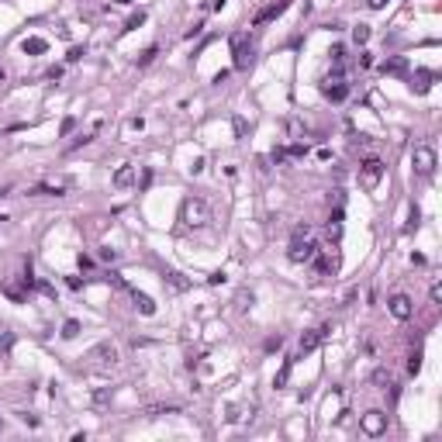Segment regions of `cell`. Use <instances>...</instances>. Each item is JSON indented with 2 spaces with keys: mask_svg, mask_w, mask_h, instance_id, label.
I'll return each mask as SVG.
<instances>
[{
  "mask_svg": "<svg viewBox=\"0 0 442 442\" xmlns=\"http://www.w3.org/2000/svg\"><path fill=\"white\" fill-rule=\"evenodd\" d=\"M76 332H79L76 321H66V325H62V339H76Z\"/></svg>",
  "mask_w": 442,
  "mask_h": 442,
  "instance_id": "cell-22",
  "label": "cell"
},
{
  "mask_svg": "<svg viewBox=\"0 0 442 442\" xmlns=\"http://www.w3.org/2000/svg\"><path fill=\"white\" fill-rule=\"evenodd\" d=\"M155 52H159V49H155V45H152V49H145V56H142V59H138V66H149V62H152V59H155Z\"/></svg>",
  "mask_w": 442,
  "mask_h": 442,
  "instance_id": "cell-24",
  "label": "cell"
},
{
  "mask_svg": "<svg viewBox=\"0 0 442 442\" xmlns=\"http://www.w3.org/2000/svg\"><path fill=\"white\" fill-rule=\"evenodd\" d=\"M132 301H135V307H138L142 314H155V304H152V297H149V294H138V290H132Z\"/></svg>",
  "mask_w": 442,
  "mask_h": 442,
  "instance_id": "cell-14",
  "label": "cell"
},
{
  "mask_svg": "<svg viewBox=\"0 0 442 442\" xmlns=\"http://www.w3.org/2000/svg\"><path fill=\"white\" fill-rule=\"evenodd\" d=\"M73 128H76V117H66V121H62V135H69Z\"/></svg>",
  "mask_w": 442,
  "mask_h": 442,
  "instance_id": "cell-27",
  "label": "cell"
},
{
  "mask_svg": "<svg viewBox=\"0 0 442 442\" xmlns=\"http://www.w3.org/2000/svg\"><path fill=\"white\" fill-rule=\"evenodd\" d=\"M432 301H442V284H432Z\"/></svg>",
  "mask_w": 442,
  "mask_h": 442,
  "instance_id": "cell-30",
  "label": "cell"
},
{
  "mask_svg": "<svg viewBox=\"0 0 442 442\" xmlns=\"http://www.w3.org/2000/svg\"><path fill=\"white\" fill-rule=\"evenodd\" d=\"M387 307H390V314H394L397 321H408V318H411V301H408L404 294H394V297L387 301Z\"/></svg>",
  "mask_w": 442,
  "mask_h": 442,
  "instance_id": "cell-11",
  "label": "cell"
},
{
  "mask_svg": "<svg viewBox=\"0 0 442 442\" xmlns=\"http://www.w3.org/2000/svg\"><path fill=\"white\" fill-rule=\"evenodd\" d=\"M321 97L325 100H332V104H342L346 97H349V83H342V79H325V83H321Z\"/></svg>",
  "mask_w": 442,
  "mask_h": 442,
  "instance_id": "cell-6",
  "label": "cell"
},
{
  "mask_svg": "<svg viewBox=\"0 0 442 442\" xmlns=\"http://www.w3.org/2000/svg\"><path fill=\"white\" fill-rule=\"evenodd\" d=\"M294 263H311L314 256H318V246L311 242V238H294L290 242V252H287Z\"/></svg>",
  "mask_w": 442,
  "mask_h": 442,
  "instance_id": "cell-4",
  "label": "cell"
},
{
  "mask_svg": "<svg viewBox=\"0 0 442 442\" xmlns=\"http://www.w3.org/2000/svg\"><path fill=\"white\" fill-rule=\"evenodd\" d=\"M166 280H170V284H173L176 290H183V287H187V280H180V273H166Z\"/></svg>",
  "mask_w": 442,
  "mask_h": 442,
  "instance_id": "cell-23",
  "label": "cell"
},
{
  "mask_svg": "<svg viewBox=\"0 0 442 442\" xmlns=\"http://www.w3.org/2000/svg\"><path fill=\"white\" fill-rule=\"evenodd\" d=\"M359 176H363V187H366V190H373V187L380 183V176H384V163H380L377 155L363 159V166H359Z\"/></svg>",
  "mask_w": 442,
  "mask_h": 442,
  "instance_id": "cell-3",
  "label": "cell"
},
{
  "mask_svg": "<svg viewBox=\"0 0 442 442\" xmlns=\"http://www.w3.org/2000/svg\"><path fill=\"white\" fill-rule=\"evenodd\" d=\"M21 49H24L28 56H38V52H45V49H49V42H45V38H24V45H21Z\"/></svg>",
  "mask_w": 442,
  "mask_h": 442,
  "instance_id": "cell-16",
  "label": "cell"
},
{
  "mask_svg": "<svg viewBox=\"0 0 442 442\" xmlns=\"http://www.w3.org/2000/svg\"><path fill=\"white\" fill-rule=\"evenodd\" d=\"M432 79H435V73H415V76H411V90L425 94V90L432 87Z\"/></svg>",
  "mask_w": 442,
  "mask_h": 442,
  "instance_id": "cell-15",
  "label": "cell"
},
{
  "mask_svg": "<svg viewBox=\"0 0 442 442\" xmlns=\"http://www.w3.org/2000/svg\"><path fill=\"white\" fill-rule=\"evenodd\" d=\"M111 183H114L117 190H128V187L135 183V166H132V163H125L121 170H117V173H114V180H111Z\"/></svg>",
  "mask_w": 442,
  "mask_h": 442,
  "instance_id": "cell-13",
  "label": "cell"
},
{
  "mask_svg": "<svg viewBox=\"0 0 442 442\" xmlns=\"http://www.w3.org/2000/svg\"><path fill=\"white\" fill-rule=\"evenodd\" d=\"M290 366H294V359H284V366H280V373H276L273 387H284V384H287V377H290Z\"/></svg>",
  "mask_w": 442,
  "mask_h": 442,
  "instance_id": "cell-19",
  "label": "cell"
},
{
  "mask_svg": "<svg viewBox=\"0 0 442 442\" xmlns=\"http://www.w3.org/2000/svg\"><path fill=\"white\" fill-rule=\"evenodd\" d=\"M332 335V325H318V328H311L307 335H301V356L304 352H311V349H318L321 342H325Z\"/></svg>",
  "mask_w": 442,
  "mask_h": 442,
  "instance_id": "cell-7",
  "label": "cell"
},
{
  "mask_svg": "<svg viewBox=\"0 0 442 442\" xmlns=\"http://www.w3.org/2000/svg\"><path fill=\"white\" fill-rule=\"evenodd\" d=\"M231 56H235V69H249V62H252V38H249V31H235L231 35Z\"/></svg>",
  "mask_w": 442,
  "mask_h": 442,
  "instance_id": "cell-2",
  "label": "cell"
},
{
  "mask_svg": "<svg viewBox=\"0 0 442 442\" xmlns=\"http://www.w3.org/2000/svg\"><path fill=\"white\" fill-rule=\"evenodd\" d=\"M411 163H415V170H418L422 176H428V173L435 170V152H432L428 145H418L415 155H411Z\"/></svg>",
  "mask_w": 442,
  "mask_h": 442,
  "instance_id": "cell-9",
  "label": "cell"
},
{
  "mask_svg": "<svg viewBox=\"0 0 442 442\" xmlns=\"http://www.w3.org/2000/svg\"><path fill=\"white\" fill-rule=\"evenodd\" d=\"M90 359H97V363H117V346L100 342V346H94V349H90Z\"/></svg>",
  "mask_w": 442,
  "mask_h": 442,
  "instance_id": "cell-12",
  "label": "cell"
},
{
  "mask_svg": "<svg viewBox=\"0 0 442 442\" xmlns=\"http://www.w3.org/2000/svg\"><path fill=\"white\" fill-rule=\"evenodd\" d=\"M384 4H387V0H370V7H377V11H380Z\"/></svg>",
  "mask_w": 442,
  "mask_h": 442,
  "instance_id": "cell-31",
  "label": "cell"
},
{
  "mask_svg": "<svg viewBox=\"0 0 442 442\" xmlns=\"http://www.w3.org/2000/svg\"><path fill=\"white\" fill-rule=\"evenodd\" d=\"M408 370H411V373H418V370H422V352H415V356H411V363H408Z\"/></svg>",
  "mask_w": 442,
  "mask_h": 442,
  "instance_id": "cell-26",
  "label": "cell"
},
{
  "mask_svg": "<svg viewBox=\"0 0 442 442\" xmlns=\"http://www.w3.org/2000/svg\"><path fill=\"white\" fill-rule=\"evenodd\" d=\"M287 7H290V0H276V4H266L263 11H256V18H252V28H263V24L276 21V18L284 14Z\"/></svg>",
  "mask_w": 442,
  "mask_h": 442,
  "instance_id": "cell-5",
  "label": "cell"
},
{
  "mask_svg": "<svg viewBox=\"0 0 442 442\" xmlns=\"http://www.w3.org/2000/svg\"><path fill=\"white\" fill-rule=\"evenodd\" d=\"M359 428H363L366 435H384L387 432V415L384 411H370V415H363V422H359Z\"/></svg>",
  "mask_w": 442,
  "mask_h": 442,
  "instance_id": "cell-8",
  "label": "cell"
},
{
  "mask_svg": "<svg viewBox=\"0 0 442 442\" xmlns=\"http://www.w3.org/2000/svg\"><path fill=\"white\" fill-rule=\"evenodd\" d=\"M384 73L401 76V73H408V62H404V59H387V62H384Z\"/></svg>",
  "mask_w": 442,
  "mask_h": 442,
  "instance_id": "cell-18",
  "label": "cell"
},
{
  "mask_svg": "<svg viewBox=\"0 0 442 442\" xmlns=\"http://www.w3.org/2000/svg\"><path fill=\"white\" fill-rule=\"evenodd\" d=\"M304 155H307V145L304 142H294V145L284 149V159H304Z\"/></svg>",
  "mask_w": 442,
  "mask_h": 442,
  "instance_id": "cell-17",
  "label": "cell"
},
{
  "mask_svg": "<svg viewBox=\"0 0 442 442\" xmlns=\"http://www.w3.org/2000/svg\"><path fill=\"white\" fill-rule=\"evenodd\" d=\"M142 21H145V11H138V14H132V18H128V24H125V31H135V28H138Z\"/></svg>",
  "mask_w": 442,
  "mask_h": 442,
  "instance_id": "cell-21",
  "label": "cell"
},
{
  "mask_svg": "<svg viewBox=\"0 0 442 442\" xmlns=\"http://www.w3.org/2000/svg\"><path fill=\"white\" fill-rule=\"evenodd\" d=\"M100 259H107V263H114V259H117V252H114V249H100Z\"/></svg>",
  "mask_w": 442,
  "mask_h": 442,
  "instance_id": "cell-28",
  "label": "cell"
},
{
  "mask_svg": "<svg viewBox=\"0 0 442 442\" xmlns=\"http://www.w3.org/2000/svg\"><path fill=\"white\" fill-rule=\"evenodd\" d=\"M294 238H311V225H297L294 228Z\"/></svg>",
  "mask_w": 442,
  "mask_h": 442,
  "instance_id": "cell-25",
  "label": "cell"
},
{
  "mask_svg": "<svg viewBox=\"0 0 442 442\" xmlns=\"http://www.w3.org/2000/svg\"><path fill=\"white\" fill-rule=\"evenodd\" d=\"M366 38H370V24H359V28H352V42H356V45H363Z\"/></svg>",
  "mask_w": 442,
  "mask_h": 442,
  "instance_id": "cell-20",
  "label": "cell"
},
{
  "mask_svg": "<svg viewBox=\"0 0 442 442\" xmlns=\"http://www.w3.org/2000/svg\"><path fill=\"white\" fill-rule=\"evenodd\" d=\"M69 183H73V180H69V176H62V180L38 183V187H31L28 193H31V197H42V193H56V197H59V193H66V190H69Z\"/></svg>",
  "mask_w": 442,
  "mask_h": 442,
  "instance_id": "cell-10",
  "label": "cell"
},
{
  "mask_svg": "<svg viewBox=\"0 0 442 442\" xmlns=\"http://www.w3.org/2000/svg\"><path fill=\"white\" fill-rule=\"evenodd\" d=\"M183 221L200 228V225H208L211 221V208H208V200H200V197H187L183 200Z\"/></svg>",
  "mask_w": 442,
  "mask_h": 442,
  "instance_id": "cell-1",
  "label": "cell"
},
{
  "mask_svg": "<svg viewBox=\"0 0 442 442\" xmlns=\"http://www.w3.org/2000/svg\"><path fill=\"white\" fill-rule=\"evenodd\" d=\"M280 346H284V339H280V335H276V339H269V342H266V349H269V352H273V349H280Z\"/></svg>",
  "mask_w": 442,
  "mask_h": 442,
  "instance_id": "cell-29",
  "label": "cell"
}]
</instances>
